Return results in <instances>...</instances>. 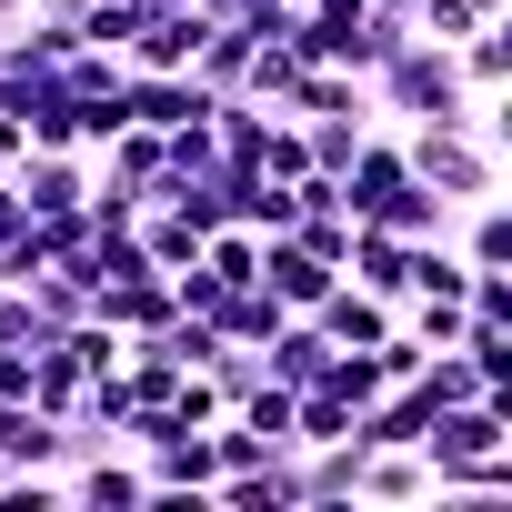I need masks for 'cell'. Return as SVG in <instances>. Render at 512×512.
Segmentation results:
<instances>
[{"label":"cell","mask_w":512,"mask_h":512,"mask_svg":"<svg viewBox=\"0 0 512 512\" xmlns=\"http://www.w3.org/2000/svg\"><path fill=\"white\" fill-rule=\"evenodd\" d=\"M402 161H412V181H432L452 211L462 201H492L502 191V161H492V141H472V131H402Z\"/></svg>","instance_id":"1"},{"label":"cell","mask_w":512,"mask_h":512,"mask_svg":"<svg viewBox=\"0 0 512 512\" xmlns=\"http://www.w3.org/2000/svg\"><path fill=\"white\" fill-rule=\"evenodd\" d=\"M402 181H412V161H402V131H392V121H372V131L352 141V161L332 171V191H342V211H352V221H372Z\"/></svg>","instance_id":"2"},{"label":"cell","mask_w":512,"mask_h":512,"mask_svg":"<svg viewBox=\"0 0 512 512\" xmlns=\"http://www.w3.org/2000/svg\"><path fill=\"white\" fill-rule=\"evenodd\" d=\"M201 31H211L201 0H141V31L121 41V61H131V71H191Z\"/></svg>","instance_id":"3"},{"label":"cell","mask_w":512,"mask_h":512,"mask_svg":"<svg viewBox=\"0 0 512 512\" xmlns=\"http://www.w3.org/2000/svg\"><path fill=\"white\" fill-rule=\"evenodd\" d=\"M11 191H21L31 221L81 211V201H91V151H21V161H11Z\"/></svg>","instance_id":"4"},{"label":"cell","mask_w":512,"mask_h":512,"mask_svg":"<svg viewBox=\"0 0 512 512\" xmlns=\"http://www.w3.org/2000/svg\"><path fill=\"white\" fill-rule=\"evenodd\" d=\"M342 282H362L372 302H412V241L402 231H382V221H352V251H342Z\"/></svg>","instance_id":"5"},{"label":"cell","mask_w":512,"mask_h":512,"mask_svg":"<svg viewBox=\"0 0 512 512\" xmlns=\"http://www.w3.org/2000/svg\"><path fill=\"white\" fill-rule=\"evenodd\" d=\"M251 282H262L282 312H312V302H322L342 272H332V262H312V251H302L292 231H262V262H251Z\"/></svg>","instance_id":"6"},{"label":"cell","mask_w":512,"mask_h":512,"mask_svg":"<svg viewBox=\"0 0 512 512\" xmlns=\"http://www.w3.org/2000/svg\"><path fill=\"white\" fill-rule=\"evenodd\" d=\"M272 111H282V121H372V91H362L352 71H332V61H302Z\"/></svg>","instance_id":"7"},{"label":"cell","mask_w":512,"mask_h":512,"mask_svg":"<svg viewBox=\"0 0 512 512\" xmlns=\"http://www.w3.org/2000/svg\"><path fill=\"white\" fill-rule=\"evenodd\" d=\"M91 312H101L121 342H141V332H161V322L181 312V292H171V272H131V282H101Z\"/></svg>","instance_id":"8"},{"label":"cell","mask_w":512,"mask_h":512,"mask_svg":"<svg viewBox=\"0 0 512 512\" xmlns=\"http://www.w3.org/2000/svg\"><path fill=\"white\" fill-rule=\"evenodd\" d=\"M312 322H322V342H332V352H372V342L392 332V302H372L362 282H332V292L312 302Z\"/></svg>","instance_id":"9"},{"label":"cell","mask_w":512,"mask_h":512,"mask_svg":"<svg viewBox=\"0 0 512 512\" xmlns=\"http://www.w3.org/2000/svg\"><path fill=\"white\" fill-rule=\"evenodd\" d=\"M121 442H101V452H81L71 462V502H91V512H131V502H151V472L141 462H111Z\"/></svg>","instance_id":"10"},{"label":"cell","mask_w":512,"mask_h":512,"mask_svg":"<svg viewBox=\"0 0 512 512\" xmlns=\"http://www.w3.org/2000/svg\"><path fill=\"white\" fill-rule=\"evenodd\" d=\"M322 362H332V342H322V322H312V312H292V322L262 342V372H272V382H292V392H302V382H322Z\"/></svg>","instance_id":"11"},{"label":"cell","mask_w":512,"mask_h":512,"mask_svg":"<svg viewBox=\"0 0 512 512\" xmlns=\"http://www.w3.org/2000/svg\"><path fill=\"white\" fill-rule=\"evenodd\" d=\"M352 502H432V462L422 452H362Z\"/></svg>","instance_id":"12"},{"label":"cell","mask_w":512,"mask_h":512,"mask_svg":"<svg viewBox=\"0 0 512 512\" xmlns=\"http://www.w3.org/2000/svg\"><path fill=\"white\" fill-rule=\"evenodd\" d=\"M452 221H462V241H452V251H462L472 272H512V211H502V191H492V201H462Z\"/></svg>","instance_id":"13"},{"label":"cell","mask_w":512,"mask_h":512,"mask_svg":"<svg viewBox=\"0 0 512 512\" xmlns=\"http://www.w3.org/2000/svg\"><path fill=\"white\" fill-rule=\"evenodd\" d=\"M21 292H31V342H61V332L91 312V282H71V272H31Z\"/></svg>","instance_id":"14"},{"label":"cell","mask_w":512,"mask_h":512,"mask_svg":"<svg viewBox=\"0 0 512 512\" xmlns=\"http://www.w3.org/2000/svg\"><path fill=\"white\" fill-rule=\"evenodd\" d=\"M372 221H382V231H402V241H442V231H452V201H442L432 181H402Z\"/></svg>","instance_id":"15"},{"label":"cell","mask_w":512,"mask_h":512,"mask_svg":"<svg viewBox=\"0 0 512 512\" xmlns=\"http://www.w3.org/2000/svg\"><path fill=\"white\" fill-rule=\"evenodd\" d=\"M0 342H31V292L0 282Z\"/></svg>","instance_id":"16"},{"label":"cell","mask_w":512,"mask_h":512,"mask_svg":"<svg viewBox=\"0 0 512 512\" xmlns=\"http://www.w3.org/2000/svg\"><path fill=\"white\" fill-rule=\"evenodd\" d=\"M472 11H482V21H512V0H472Z\"/></svg>","instance_id":"17"},{"label":"cell","mask_w":512,"mask_h":512,"mask_svg":"<svg viewBox=\"0 0 512 512\" xmlns=\"http://www.w3.org/2000/svg\"><path fill=\"white\" fill-rule=\"evenodd\" d=\"M21 11H31V0H0V31H11V21H21Z\"/></svg>","instance_id":"18"},{"label":"cell","mask_w":512,"mask_h":512,"mask_svg":"<svg viewBox=\"0 0 512 512\" xmlns=\"http://www.w3.org/2000/svg\"><path fill=\"white\" fill-rule=\"evenodd\" d=\"M372 11H412V0H372Z\"/></svg>","instance_id":"19"}]
</instances>
